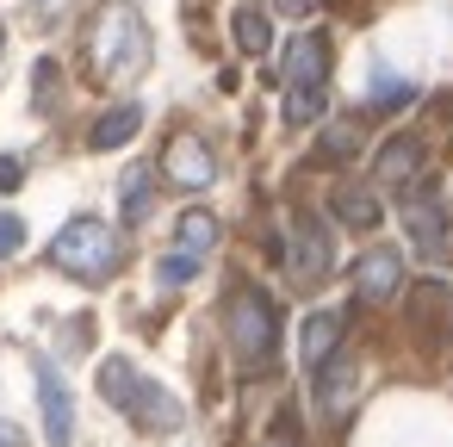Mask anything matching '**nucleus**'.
Segmentation results:
<instances>
[{"instance_id": "1", "label": "nucleus", "mask_w": 453, "mask_h": 447, "mask_svg": "<svg viewBox=\"0 0 453 447\" xmlns=\"http://www.w3.org/2000/svg\"><path fill=\"white\" fill-rule=\"evenodd\" d=\"M88 57H94V75L100 81H131L150 69V32L137 19L131 0H106L94 32H88Z\"/></svg>"}, {"instance_id": "2", "label": "nucleus", "mask_w": 453, "mask_h": 447, "mask_svg": "<svg viewBox=\"0 0 453 447\" xmlns=\"http://www.w3.org/2000/svg\"><path fill=\"white\" fill-rule=\"evenodd\" d=\"M280 88H286V125H317L323 119V106H329V38L323 32H298L286 44Z\"/></svg>"}, {"instance_id": "3", "label": "nucleus", "mask_w": 453, "mask_h": 447, "mask_svg": "<svg viewBox=\"0 0 453 447\" xmlns=\"http://www.w3.org/2000/svg\"><path fill=\"white\" fill-rule=\"evenodd\" d=\"M100 391L112 397V410H125L131 422H143V428H156V435H174L180 422H187V410H180V397L168 391V385H156V379H143L125 354L119 360H106L100 366Z\"/></svg>"}, {"instance_id": "4", "label": "nucleus", "mask_w": 453, "mask_h": 447, "mask_svg": "<svg viewBox=\"0 0 453 447\" xmlns=\"http://www.w3.org/2000/svg\"><path fill=\"white\" fill-rule=\"evenodd\" d=\"M224 335H230V354L242 373H267L273 348H280V311L261 286H236L230 292V311H224Z\"/></svg>"}, {"instance_id": "5", "label": "nucleus", "mask_w": 453, "mask_h": 447, "mask_svg": "<svg viewBox=\"0 0 453 447\" xmlns=\"http://www.w3.org/2000/svg\"><path fill=\"white\" fill-rule=\"evenodd\" d=\"M50 261L63 274H75V280H106L119 267V236L100 218H69L57 230V243H50Z\"/></svg>"}, {"instance_id": "6", "label": "nucleus", "mask_w": 453, "mask_h": 447, "mask_svg": "<svg viewBox=\"0 0 453 447\" xmlns=\"http://www.w3.org/2000/svg\"><path fill=\"white\" fill-rule=\"evenodd\" d=\"M403 230H410V243H416V255H422V261H434V267H447V261H453V212H447V199H441V187H434V181L410 187Z\"/></svg>"}, {"instance_id": "7", "label": "nucleus", "mask_w": 453, "mask_h": 447, "mask_svg": "<svg viewBox=\"0 0 453 447\" xmlns=\"http://www.w3.org/2000/svg\"><path fill=\"white\" fill-rule=\"evenodd\" d=\"M162 174H168L174 187H193V193H199V187H211V181H218V156L205 150V137L180 131V137L162 150Z\"/></svg>"}, {"instance_id": "8", "label": "nucleus", "mask_w": 453, "mask_h": 447, "mask_svg": "<svg viewBox=\"0 0 453 447\" xmlns=\"http://www.w3.org/2000/svg\"><path fill=\"white\" fill-rule=\"evenodd\" d=\"M38 404H44V441L50 447H69L75 441V397H69L57 360H38Z\"/></svg>"}, {"instance_id": "9", "label": "nucleus", "mask_w": 453, "mask_h": 447, "mask_svg": "<svg viewBox=\"0 0 453 447\" xmlns=\"http://www.w3.org/2000/svg\"><path fill=\"white\" fill-rule=\"evenodd\" d=\"M397 286H403V255L397 249H366L360 255V267H354V292H360V304H391L397 298Z\"/></svg>"}, {"instance_id": "10", "label": "nucleus", "mask_w": 453, "mask_h": 447, "mask_svg": "<svg viewBox=\"0 0 453 447\" xmlns=\"http://www.w3.org/2000/svg\"><path fill=\"white\" fill-rule=\"evenodd\" d=\"M311 379H317V410H323V422H348V410H354V354L335 348V360H323Z\"/></svg>"}, {"instance_id": "11", "label": "nucleus", "mask_w": 453, "mask_h": 447, "mask_svg": "<svg viewBox=\"0 0 453 447\" xmlns=\"http://www.w3.org/2000/svg\"><path fill=\"white\" fill-rule=\"evenodd\" d=\"M342 329H348V311H342V304H329V311H311V317H304V329H298V354H304V366H311V373H317L323 360H335Z\"/></svg>"}, {"instance_id": "12", "label": "nucleus", "mask_w": 453, "mask_h": 447, "mask_svg": "<svg viewBox=\"0 0 453 447\" xmlns=\"http://www.w3.org/2000/svg\"><path fill=\"white\" fill-rule=\"evenodd\" d=\"M379 187H410V174H422V137L416 131H397L385 150H379Z\"/></svg>"}, {"instance_id": "13", "label": "nucleus", "mask_w": 453, "mask_h": 447, "mask_svg": "<svg viewBox=\"0 0 453 447\" xmlns=\"http://www.w3.org/2000/svg\"><path fill=\"white\" fill-rule=\"evenodd\" d=\"M329 267H335L329 230H323L317 218H304V224H298V243H292V274H298V280H323Z\"/></svg>"}, {"instance_id": "14", "label": "nucleus", "mask_w": 453, "mask_h": 447, "mask_svg": "<svg viewBox=\"0 0 453 447\" xmlns=\"http://www.w3.org/2000/svg\"><path fill=\"white\" fill-rule=\"evenodd\" d=\"M137 131H143V106H137V100H125V106H112V112L88 131V143H94V150H119V143H131Z\"/></svg>"}, {"instance_id": "15", "label": "nucleus", "mask_w": 453, "mask_h": 447, "mask_svg": "<svg viewBox=\"0 0 453 447\" xmlns=\"http://www.w3.org/2000/svg\"><path fill=\"white\" fill-rule=\"evenodd\" d=\"M218 236H224V230H218L211 212H180V249H187L193 261H205V255L218 249Z\"/></svg>"}, {"instance_id": "16", "label": "nucleus", "mask_w": 453, "mask_h": 447, "mask_svg": "<svg viewBox=\"0 0 453 447\" xmlns=\"http://www.w3.org/2000/svg\"><path fill=\"white\" fill-rule=\"evenodd\" d=\"M410 94H416V81L391 75V63H372V69H366V100H372V106H397V100H410Z\"/></svg>"}, {"instance_id": "17", "label": "nucleus", "mask_w": 453, "mask_h": 447, "mask_svg": "<svg viewBox=\"0 0 453 447\" xmlns=\"http://www.w3.org/2000/svg\"><path fill=\"white\" fill-rule=\"evenodd\" d=\"M335 218H342V224H372V218H379V199H372L360 181H342V187H335Z\"/></svg>"}, {"instance_id": "18", "label": "nucleus", "mask_w": 453, "mask_h": 447, "mask_svg": "<svg viewBox=\"0 0 453 447\" xmlns=\"http://www.w3.org/2000/svg\"><path fill=\"white\" fill-rule=\"evenodd\" d=\"M230 26H236V44H242L249 57H267V44H273V26L261 19V7H236V19H230Z\"/></svg>"}, {"instance_id": "19", "label": "nucleus", "mask_w": 453, "mask_h": 447, "mask_svg": "<svg viewBox=\"0 0 453 447\" xmlns=\"http://www.w3.org/2000/svg\"><path fill=\"white\" fill-rule=\"evenodd\" d=\"M125 218H131V224H143V218H150V174H143V168H131V174H125Z\"/></svg>"}, {"instance_id": "20", "label": "nucleus", "mask_w": 453, "mask_h": 447, "mask_svg": "<svg viewBox=\"0 0 453 447\" xmlns=\"http://www.w3.org/2000/svg\"><path fill=\"white\" fill-rule=\"evenodd\" d=\"M199 267H205V261H193L187 249H174V255H162V267H156V280H162V286H187V280H193Z\"/></svg>"}, {"instance_id": "21", "label": "nucleus", "mask_w": 453, "mask_h": 447, "mask_svg": "<svg viewBox=\"0 0 453 447\" xmlns=\"http://www.w3.org/2000/svg\"><path fill=\"white\" fill-rule=\"evenodd\" d=\"M19 243H26V224H19L13 212H0V261H7V255H13Z\"/></svg>"}, {"instance_id": "22", "label": "nucleus", "mask_w": 453, "mask_h": 447, "mask_svg": "<svg viewBox=\"0 0 453 447\" xmlns=\"http://www.w3.org/2000/svg\"><path fill=\"white\" fill-rule=\"evenodd\" d=\"M323 150H329V156L342 162V156L354 150V131H348V125H335V131H323Z\"/></svg>"}, {"instance_id": "23", "label": "nucleus", "mask_w": 453, "mask_h": 447, "mask_svg": "<svg viewBox=\"0 0 453 447\" xmlns=\"http://www.w3.org/2000/svg\"><path fill=\"white\" fill-rule=\"evenodd\" d=\"M19 174H26V168H19V156H0V193H13V187H19Z\"/></svg>"}, {"instance_id": "24", "label": "nucleus", "mask_w": 453, "mask_h": 447, "mask_svg": "<svg viewBox=\"0 0 453 447\" xmlns=\"http://www.w3.org/2000/svg\"><path fill=\"white\" fill-rule=\"evenodd\" d=\"M0 447H26V435H19V422H7V416H0Z\"/></svg>"}, {"instance_id": "25", "label": "nucleus", "mask_w": 453, "mask_h": 447, "mask_svg": "<svg viewBox=\"0 0 453 447\" xmlns=\"http://www.w3.org/2000/svg\"><path fill=\"white\" fill-rule=\"evenodd\" d=\"M280 13H311V0H280Z\"/></svg>"}, {"instance_id": "26", "label": "nucleus", "mask_w": 453, "mask_h": 447, "mask_svg": "<svg viewBox=\"0 0 453 447\" xmlns=\"http://www.w3.org/2000/svg\"><path fill=\"white\" fill-rule=\"evenodd\" d=\"M267 447H292V435H286V428H280V435H273V441H267Z\"/></svg>"}]
</instances>
